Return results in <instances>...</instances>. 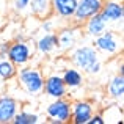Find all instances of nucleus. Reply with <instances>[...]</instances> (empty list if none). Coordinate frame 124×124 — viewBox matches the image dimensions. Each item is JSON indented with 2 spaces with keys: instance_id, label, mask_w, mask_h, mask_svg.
Returning a JSON list of instances; mask_svg holds the SVG:
<instances>
[{
  "instance_id": "obj_5",
  "label": "nucleus",
  "mask_w": 124,
  "mask_h": 124,
  "mask_svg": "<svg viewBox=\"0 0 124 124\" xmlns=\"http://www.w3.org/2000/svg\"><path fill=\"white\" fill-rule=\"evenodd\" d=\"M49 123L52 124H66L71 123V101L66 97L54 99L46 108Z\"/></svg>"
},
{
  "instance_id": "obj_13",
  "label": "nucleus",
  "mask_w": 124,
  "mask_h": 124,
  "mask_svg": "<svg viewBox=\"0 0 124 124\" xmlns=\"http://www.w3.org/2000/svg\"><path fill=\"white\" fill-rule=\"evenodd\" d=\"M82 25H83L85 35H86V36H90V38L99 36L101 33H104V31L108 28V24H107V22L102 19L101 13H97V14L91 16V17L86 19V21H85Z\"/></svg>"
},
{
  "instance_id": "obj_3",
  "label": "nucleus",
  "mask_w": 124,
  "mask_h": 124,
  "mask_svg": "<svg viewBox=\"0 0 124 124\" xmlns=\"http://www.w3.org/2000/svg\"><path fill=\"white\" fill-rule=\"evenodd\" d=\"M93 44H94V49L99 54L107 55V57H113L123 49L121 36L115 30H110V28H107L99 36L93 38Z\"/></svg>"
},
{
  "instance_id": "obj_7",
  "label": "nucleus",
  "mask_w": 124,
  "mask_h": 124,
  "mask_svg": "<svg viewBox=\"0 0 124 124\" xmlns=\"http://www.w3.org/2000/svg\"><path fill=\"white\" fill-rule=\"evenodd\" d=\"M42 93L47 97H50V99H60V97L68 96V86L64 85L61 76L52 74V76H49V77H44Z\"/></svg>"
},
{
  "instance_id": "obj_14",
  "label": "nucleus",
  "mask_w": 124,
  "mask_h": 124,
  "mask_svg": "<svg viewBox=\"0 0 124 124\" xmlns=\"http://www.w3.org/2000/svg\"><path fill=\"white\" fill-rule=\"evenodd\" d=\"M61 79H63L64 85L68 86V90H76V88H80L85 82L83 72L80 69H77L76 66L74 68H66L61 74Z\"/></svg>"
},
{
  "instance_id": "obj_22",
  "label": "nucleus",
  "mask_w": 124,
  "mask_h": 124,
  "mask_svg": "<svg viewBox=\"0 0 124 124\" xmlns=\"http://www.w3.org/2000/svg\"><path fill=\"white\" fill-rule=\"evenodd\" d=\"M88 124H105V119H104L102 115H94L90 118V121H88Z\"/></svg>"
},
{
  "instance_id": "obj_18",
  "label": "nucleus",
  "mask_w": 124,
  "mask_h": 124,
  "mask_svg": "<svg viewBox=\"0 0 124 124\" xmlns=\"http://www.w3.org/2000/svg\"><path fill=\"white\" fill-rule=\"evenodd\" d=\"M16 76H17V66H14L6 57H0V80L8 82L16 79Z\"/></svg>"
},
{
  "instance_id": "obj_15",
  "label": "nucleus",
  "mask_w": 124,
  "mask_h": 124,
  "mask_svg": "<svg viewBox=\"0 0 124 124\" xmlns=\"http://www.w3.org/2000/svg\"><path fill=\"white\" fill-rule=\"evenodd\" d=\"M58 49V39L55 31H47L38 39L36 42V50L42 55H49Z\"/></svg>"
},
{
  "instance_id": "obj_8",
  "label": "nucleus",
  "mask_w": 124,
  "mask_h": 124,
  "mask_svg": "<svg viewBox=\"0 0 124 124\" xmlns=\"http://www.w3.org/2000/svg\"><path fill=\"white\" fill-rule=\"evenodd\" d=\"M94 113V107L88 101H76L71 102V123L74 124H88Z\"/></svg>"
},
{
  "instance_id": "obj_20",
  "label": "nucleus",
  "mask_w": 124,
  "mask_h": 124,
  "mask_svg": "<svg viewBox=\"0 0 124 124\" xmlns=\"http://www.w3.org/2000/svg\"><path fill=\"white\" fill-rule=\"evenodd\" d=\"M13 5V9H14L16 13H24L25 9H28V5H30V0H13L11 2Z\"/></svg>"
},
{
  "instance_id": "obj_17",
  "label": "nucleus",
  "mask_w": 124,
  "mask_h": 124,
  "mask_svg": "<svg viewBox=\"0 0 124 124\" xmlns=\"http://www.w3.org/2000/svg\"><path fill=\"white\" fill-rule=\"evenodd\" d=\"M28 8H30L31 14L38 19H46L49 16H52L50 0H30Z\"/></svg>"
},
{
  "instance_id": "obj_19",
  "label": "nucleus",
  "mask_w": 124,
  "mask_h": 124,
  "mask_svg": "<svg viewBox=\"0 0 124 124\" xmlns=\"http://www.w3.org/2000/svg\"><path fill=\"white\" fill-rule=\"evenodd\" d=\"M11 123H14V124H38L39 123V116H38L36 113L22 110V112L16 113Z\"/></svg>"
},
{
  "instance_id": "obj_9",
  "label": "nucleus",
  "mask_w": 124,
  "mask_h": 124,
  "mask_svg": "<svg viewBox=\"0 0 124 124\" xmlns=\"http://www.w3.org/2000/svg\"><path fill=\"white\" fill-rule=\"evenodd\" d=\"M80 25H69V27H63L58 30L57 39H58V49L60 50H69L76 46L77 39L80 38Z\"/></svg>"
},
{
  "instance_id": "obj_10",
  "label": "nucleus",
  "mask_w": 124,
  "mask_h": 124,
  "mask_svg": "<svg viewBox=\"0 0 124 124\" xmlns=\"http://www.w3.org/2000/svg\"><path fill=\"white\" fill-rule=\"evenodd\" d=\"M101 16L107 24H121L124 17V6L123 2H104L102 9H101Z\"/></svg>"
},
{
  "instance_id": "obj_4",
  "label": "nucleus",
  "mask_w": 124,
  "mask_h": 124,
  "mask_svg": "<svg viewBox=\"0 0 124 124\" xmlns=\"http://www.w3.org/2000/svg\"><path fill=\"white\" fill-rule=\"evenodd\" d=\"M6 58L17 68L27 66L33 58V47L30 46L28 41H22V39L13 41L8 44Z\"/></svg>"
},
{
  "instance_id": "obj_12",
  "label": "nucleus",
  "mask_w": 124,
  "mask_h": 124,
  "mask_svg": "<svg viewBox=\"0 0 124 124\" xmlns=\"http://www.w3.org/2000/svg\"><path fill=\"white\" fill-rule=\"evenodd\" d=\"M76 5L77 0H50L52 14H55L63 21H68L69 24L74 16V11H76Z\"/></svg>"
},
{
  "instance_id": "obj_1",
  "label": "nucleus",
  "mask_w": 124,
  "mask_h": 124,
  "mask_svg": "<svg viewBox=\"0 0 124 124\" xmlns=\"http://www.w3.org/2000/svg\"><path fill=\"white\" fill-rule=\"evenodd\" d=\"M71 61L77 69H80L83 74H88V76H97L102 69L99 52L94 49V46L90 44H83L74 49L71 54Z\"/></svg>"
},
{
  "instance_id": "obj_21",
  "label": "nucleus",
  "mask_w": 124,
  "mask_h": 124,
  "mask_svg": "<svg viewBox=\"0 0 124 124\" xmlns=\"http://www.w3.org/2000/svg\"><path fill=\"white\" fill-rule=\"evenodd\" d=\"M42 30L47 33V31H55V24H54V21H50V16L49 17H46V19H42Z\"/></svg>"
},
{
  "instance_id": "obj_2",
  "label": "nucleus",
  "mask_w": 124,
  "mask_h": 124,
  "mask_svg": "<svg viewBox=\"0 0 124 124\" xmlns=\"http://www.w3.org/2000/svg\"><path fill=\"white\" fill-rule=\"evenodd\" d=\"M17 80L22 90L30 96H38L42 93V86H44V74L41 69L33 66H22L21 71H17Z\"/></svg>"
},
{
  "instance_id": "obj_24",
  "label": "nucleus",
  "mask_w": 124,
  "mask_h": 124,
  "mask_svg": "<svg viewBox=\"0 0 124 124\" xmlns=\"http://www.w3.org/2000/svg\"><path fill=\"white\" fill-rule=\"evenodd\" d=\"M104 2H121V0H104Z\"/></svg>"
},
{
  "instance_id": "obj_6",
  "label": "nucleus",
  "mask_w": 124,
  "mask_h": 124,
  "mask_svg": "<svg viewBox=\"0 0 124 124\" xmlns=\"http://www.w3.org/2000/svg\"><path fill=\"white\" fill-rule=\"evenodd\" d=\"M102 5H104V0H77L76 11H74V16L71 19V22L82 27V24L86 19H90L91 16L101 13Z\"/></svg>"
},
{
  "instance_id": "obj_23",
  "label": "nucleus",
  "mask_w": 124,
  "mask_h": 124,
  "mask_svg": "<svg viewBox=\"0 0 124 124\" xmlns=\"http://www.w3.org/2000/svg\"><path fill=\"white\" fill-rule=\"evenodd\" d=\"M8 50V42H0V57H6Z\"/></svg>"
},
{
  "instance_id": "obj_11",
  "label": "nucleus",
  "mask_w": 124,
  "mask_h": 124,
  "mask_svg": "<svg viewBox=\"0 0 124 124\" xmlns=\"http://www.w3.org/2000/svg\"><path fill=\"white\" fill-rule=\"evenodd\" d=\"M19 102L8 94H0V124H8L13 121L14 115L19 112Z\"/></svg>"
},
{
  "instance_id": "obj_16",
  "label": "nucleus",
  "mask_w": 124,
  "mask_h": 124,
  "mask_svg": "<svg viewBox=\"0 0 124 124\" xmlns=\"http://www.w3.org/2000/svg\"><path fill=\"white\" fill-rule=\"evenodd\" d=\"M107 94H108V97H112V99H123L124 96V77H123V72L116 74V76H113L112 79H110L108 85H107Z\"/></svg>"
}]
</instances>
